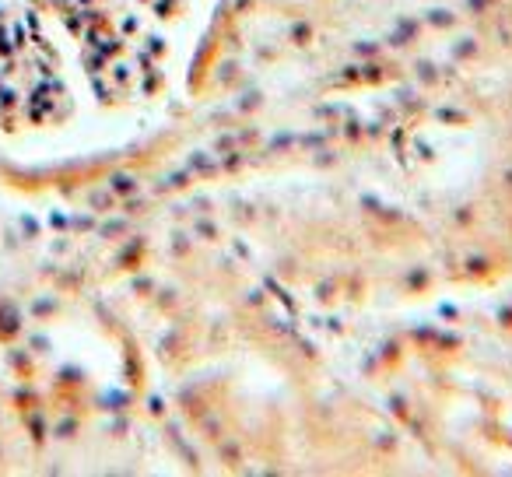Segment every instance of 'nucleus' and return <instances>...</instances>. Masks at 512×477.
<instances>
[{
    "label": "nucleus",
    "mask_w": 512,
    "mask_h": 477,
    "mask_svg": "<svg viewBox=\"0 0 512 477\" xmlns=\"http://www.w3.org/2000/svg\"><path fill=\"white\" fill-rule=\"evenodd\" d=\"M158 0H0V127L46 130L127 99L151 71Z\"/></svg>",
    "instance_id": "obj_1"
}]
</instances>
